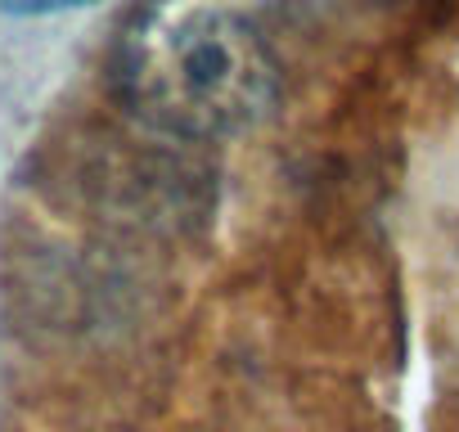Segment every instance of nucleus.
Returning <instances> with one entry per match:
<instances>
[{
    "label": "nucleus",
    "mask_w": 459,
    "mask_h": 432,
    "mask_svg": "<svg viewBox=\"0 0 459 432\" xmlns=\"http://www.w3.org/2000/svg\"><path fill=\"white\" fill-rule=\"evenodd\" d=\"M117 95L153 131L221 140L271 117L280 64L235 10L158 5L122 37Z\"/></svg>",
    "instance_id": "nucleus-1"
},
{
    "label": "nucleus",
    "mask_w": 459,
    "mask_h": 432,
    "mask_svg": "<svg viewBox=\"0 0 459 432\" xmlns=\"http://www.w3.org/2000/svg\"><path fill=\"white\" fill-rule=\"evenodd\" d=\"M95 0H0V14L19 19H41V14H68V10H91Z\"/></svg>",
    "instance_id": "nucleus-2"
}]
</instances>
